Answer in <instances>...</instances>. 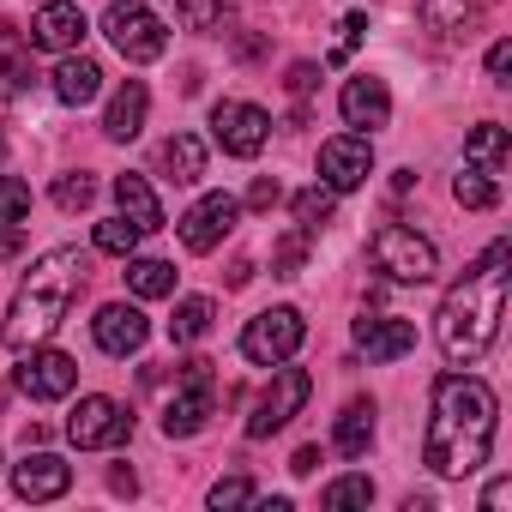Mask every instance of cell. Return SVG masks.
<instances>
[{
    "label": "cell",
    "instance_id": "obj_1",
    "mask_svg": "<svg viewBox=\"0 0 512 512\" xmlns=\"http://www.w3.org/2000/svg\"><path fill=\"white\" fill-rule=\"evenodd\" d=\"M494 422H500V398L488 380L476 374H440L434 380V416H428V440H422V464L434 476H476L494 452Z\"/></svg>",
    "mask_w": 512,
    "mask_h": 512
},
{
    "label": "cell",
    "instance_id": "obj_2",
    "mask_svg": "<svg viewBox=\"0 0 512 512\" xmlns=\"http://www.w3.org/2000/svg\"><path fill=\"white\" fill-rule=\"evenodd\" d=\"M506 284H512V241H488V253L476 266H464V278L446 290L434 332H440V350L452 368H470L494 350L500 314H506Z\"/></svg>",
    "mask_w": 512,
    "mask_h": 512
},
{
    "label": "cell",
    "instance_id": "obj_3",
    "mask_svg": "<svg viewBox=\"0 0 512 512\" xmlns=\"http://www.w3.org/2000/svg\"><path fill=\"white\" fill-rule=\"evenodd\" d=\"M85 272H91V253H79V247H49L43 260L25 272V284L13 290V308H7V326H0V338H7L13 356L43 344L67 320V308L85 290Z\"/></svg>",
    "mask_w": 512,
    "mask_h": 512
},
{
    "label": "cell",
    "instance_id": "obj_4",
    "mask_svg": "<svg viewBox=\"0 0 512 512\" xmlns=\"http://www.w3.org/2000/svg\"><path fill=\"white\" fill-rule=\"evenodd\" d=\"M368 260L386 284H434V272H440L434 241L416 235L410 223H380L374 241H368Z\"/></svg>",
    "mask_w": 512,
    "mask_h": 512
},
{
    "label": "cell",
    "instance_id": "obj_5",
    "mask_svg": "<svg viewBox=\"0 0 512 512\" xmlns=\"http://www.w3.org/2000/svg\"><path fill=\"white\" fill-rule=\"evenodd\" d=\"M103 37L115 43V55L121 61H133V67H145V61H157L163 49H169V25L145 7V0H109V13H103Z\"/></svg>",
    "mask_w": 512,
    "mask_h": 512
},
{
    "label": "cell",
    "instance_id": "obj_6",
    "mask_svg": "<svg viewBox=\"0 0 512 512\" xmlns=\"http://www.w3.org/2000/svg\"><path fill=\"white\" fill-rule=\"evenodd\" d=\"M211 410H217V380H211V362L193 356V362H181V374H175V398H169V410H163V434H169V440H193V434L211 422Z\"/></svg>",
    "mask_w": 512,
    "mask_h": 512
},
{
    "label": "cell",
    "instance_id": "obj_7",
    "mask_svg": "<svg viewBox=\"0 0 512 512\" xmlns=\"http://www.w3.org/2000/svg\"><path fill=\"white\" fill-rule=\"evenodd\" d=\"M302 338H308L302 308H266V314H253V320H247V332H241V356H247L253 368H278V362H290V356L302 350Z\"/></svg>",
    "mask_w": 512,
    "mask_h": 512
},
{
    "label": "cell",
    "instance_id": "obj_8",
    "mask_svg": "<svg viewBox=\"0 0 512 512\" xmlns=\"http://www.w3.org/2000/svg\"><path fill=\"white\" fill-rule=\"evenodd\" d=\"M127 434H133V410H127L121 398H103V392L79 398V404H73V416H67V440H73L79 452H103V446H121Z\"/></svg>",
    "mask_w": 512,
    "mask_h": 512
},
{
    "label": "cell",
    "instance_id": "obj_9",
    "mask_svg": "<svg viewBox=\"0 0 512 512\" xmlns=\"http://www.w3.org/2000/svg\"><path fill=\"white\" fill-rule=\"evenodd\" d=\"M13 386H19L31 404H55V398H67V392L79 386V362H73L67 350H43V344H31V350H19Z\"/></svg>",
    "mask_w": 512,
    "mask_h": 512
},
{
    "label": "cell",
    "instance_id": "obj_10",
    "mask_svg": "<svg viewBox=\"0 0 512 512\" xmlns=\"http://www.w3.org/2000/svg\"><path fill=\"white\" fill-rule=\"evenodd\" d=\"M308 392H314V380L302 374V368H272V386L260 392V404H253V416H247V440H272L302 404H308Z\"/></svg>",
    "mask_w": 512,
    "mask_h": 512
},
{
    "label": "cell",
    "instance_id": "obj_11",
    "mask_svg": "<svg viewBox=\"0 0 512 512\" xmlns=\"http://www.w3.org/2000/svg\"><path fill=\"white\" fill-rule=\"evenodd\" d=\"M211 139L229 157H260L266 139H272V115L260 103H217L211 109Z\"/></svg>",
    "mask_w": 512,
    "mask_h": 512
},
{
    "label": "cell",
    "instance_id": "obj_12",
    "mask_svg": "<svg viewBox=\"0 0 512 512\" xmlns=\"http://www.w3.org/2000/svg\"><path fill=\"white\" fill-rule=\"evenodd\" d=\"M368 175H374V139L368 133H338L320 145V181L332 193H356Z\"/></svg>",
    "mask_w": 512,
    "mask_h": 512
},
{
    "label": "cell",
    "instance_id": "obj_13",
    "mask_svg": "<svg viewBox=\"0 0 512 512\" xmlns=\"http://www.w3.org/2000/svg\"><path fill=\"white\" fill-rule=\"evenodd\" d=\"M235 217H241V199H229V193H205V199L187 205V217H181V247H187V253H211V247H223V235L235 229Z\"/></svg>",
    "mask_w": 512,
    "mask_h": 512
},
{
    "label": "cell",
    "instance_id": "obj_14",
    "mask_svg": "<svg viewBox=\"0 0 512 512\" xmlns=\"http://www.w3.org/2000/svg\"><path fill=\"white\" fill-rule=\"evenodd\" d=\"M91 338H97V350H103V356H133V350H145L151 320H145L133 302H109V308H97Z\"/></svg>",
    "mask_w": 512,
    "mask_h": 512
},
{
    "label": "cell",
    "instance_id": "obj_15",
    "mask_svg": "<svg viewBox=\"0 0 512 512\" xmlns=\"http://www.w3.org/2000/svg\"><path fill=\"white\" fill-rule=\"evenodd\" d=\"M13 488L19 500H61L73 488V464L61 452H25V464H13Z\"/></svg>",
    "mask_w": 512,
    "mask_h": 512
},
{
    "label": "cell",
    "instance_id": "obj_16",
    "mask_svg": "<svg viewBox=\"0 0 512 512\" xmlns=\"http://www.w3.org/2000/svg\"><path fill=\"white\" fill-rule=\"evenodd\" d=\"M85 13L73 7V0H49V7L31 19V49H49V55H73L85 43Z\"/></svg>",
    "mask_w": 512,
    "mask_h": 512
},
{
    "label": "cell",
    "instance_id": "obj_17",
    "mask_svg": "<svg viewBox=\"0 0 512 512\" xmlns=\"http://www.w3.org/2000/svg\"><path fill=\"white\" fill-rule=\"evenodd\" d=\"M338 115H344V127H362V133L386 127V121H392V91H386V79H374V73L350 79L344 97H338Z\"/></svg>",
    "mask_w": 512,
    "mask_h": 512
},
{
    "label": "cell",
    "instance_id": "obj_18",
    "mask_svg": "<svg viewBox=\"0 0 512 512\" xmlns=\"http://www.w3.org/2000/svg\"><path fill=\"white\" fill-rule=\"evenodd\" d=\"M356 344L368 350V362H398L416 350V326L398 314H362L356 320Z\"/></svg>",
    "mask_w": 512,
    "mask_h": 512
},
{
    "label": "cell",
    "instance_id": "obj_19",
    "mask_svg": "<svg viewBox=\"0 0 512 512\" xmlns=\"http://www.w3.org/2000/svg\"><path fill=\"white\" fill-rule=\"evenodd\" d=\"M145 115H151V91H145L139 79H127V85L109 97V109H103V133H109L115 145H127V139H139Z\"/></svg>",
    "mask_w": 512,
    "mask_h": 512
},
{
    "label": "cell",
    "instance_id": "obj_20",
    "mask_svg": "<svg viewBox=\"0 0 512 512\" xmlns=\"http://www.w3.org/2000/svg\"><path fill=\"white\" fill-rule=\"evenodd\" d=\"M157 175L175 181V187H193V181L205 175V145H199L193 133H169V139L157 145Z\"/></svg>",
    "mask_w": 512,
    "mask_h": 512
},
{
    "label": "cell",
    "instance_id": "obj_21",
    "mask_svg": "<svg viewBox=\"0 0 512 512\" xmlns=\"http://www.w3.org/2000/svg\"><path fill=\"white\" fill-rule=\"evenodd\" d=\"M97 91H103V67H97V61H85L79 49H73V55H61V67H55V97H61L67 109H85Z\"/></svg>",
    "mask_w": 512,
    "mask_h": 512
},
{
    "label": "cell",
    "instance_id": "obj_22",
    "mask_svg": "<svg viewBox=\"0 0 512 512\" xmlns=\"http://www.w3.org/2000/svg\"><path fill=\"white\" fill-rule=\"evenodd\" d=\"M115 205H121V217H127L139 235L163 229V205H157V193H151L145 175H115Z\"/></svg>",
    "mask_w": 512,
    "mask_h": 512
},
{
    "label": "cell",
    "instance_id": "obj_23",
    "mask_svg": "<svg viewBox=\"0 0 512 512\" xmlns=\"http://www.w3.org/2000/svg\"><path fill=\"white\" fill-rule=\"evenodd\" d=\"M332 446H338L344 458H368V446H374V404H368V398L344 404V416H338V428H332Z\"/></svg>",
    "mask_w": 512,
    "mask_h": 512
},
{
    "label": "cell",
    "instance_id": "obj_24",
    "mask_svg": "<svg viewBox=\"0 0 512 512\" xmlns=\"http://www.w3.org/2000/svg\"><path fill=\"white\" fill-rule=\"evenodd\" d=\"M31 43L19 37V31H7L0 25V97H19V91H31Z\"/></svg>",
    "mask_w": 512,
    "mask_h": 512
},
{
    "label": "cell",
    "instance_id": "obj_25",
    "mask_svg": "<svg viewBox=\"0 0 512 512\" xmlns=\"http://www.w3.org/2000/svg\"><path fill=\"white\" fill-rule=\"evenodd\" d=\"M416 13L434 37H464L482 13V0H416Z\"/></svg>",
    "mask_w": 512,
    "mask_h": 512
},
{
    "label": "cell",
    "instance_id": "obj_26",
    "mask_svg": "<svg viewBox=\"0 0 512 512\" xmlns=\"http://www.w3.org/2000/svg\"><path fill=\"white\" fill-rule=\"evenodd\" d=\"M127 290L139 302H163V296H175V266L169 260H133L127 253Z\"/></svg>",
    "mask_w": 512,
    "mask_h": 512
},
{
    "label": "cell",
    "instance_id": "obj_27",
    "mask_svg": "<svg viewBox=\"0 0 512 512\" xmlns=\"http://www.w3.org/2000/svg\"><path fill=\"white\" fill-rule=\"evenodd\" d=\"M464 163L482 169V175H500V169H506V127H500V121H482V127L464 139Z\"/></svg>",
    "mask_w": 512,
    "mask_h": 512
},
{
    "label": "cell",
    "instance_id": "obj_28",
    "mask_svg": "<svg viewBox=\"0 0 512 512\" xmlns=\"http://www.w3.org/2000/svg\"><path fill=\"white\" fill-rule=\"evenodd\" d=\"M211 320H217V308H211L205 296H187V302H175V320H169V338H175V344H199V338L211 332Z\"/></svg>",
    "mask_w": 512,
    "mask_h": 512
},
{
    "label": "cell",
    "instance_id": "obj_29",
    "mask_svg": "<svg viewBox=\"0 0 512 512\" xmlns=\"http://www.w3.org/2000/svg\"><path fill=\"white\" fill-rule=\"evenodd\" d=\"M332 211H338V193H332L326 181H314V187H302V193H296V229H308V235H314V229H326V223H332Z\"/></svg>",
    "mask_w": 512,
    "mask_h": 512
},
{
    "label": "cell",
    "instance_id": "obj_30",
    "mask_svg": "<svg viewBox=\"0 0 512 512\" xmlns=\"http://www.w3.org/2000/svg\"><path fill=\"white\" fill-rule=\"evenodd\" d=\"M175 19L187 31H223L235 19V0H175Z\"/></svg>",
    "mask_w": 512,
    "mask_h": 512
},
{
    "label": "cell",
    "instance_id": "obj_31",
    "mask_svg": "<svg viewBox=\"0 0 512 512\" xmlns=\"http://www.w3.org/2000/svg\"><path fill=\"white\" fill-rule=\"evenodd\" d=\"M452 199H458L464 211H488V205H500V187H494V175H482V169L464 163V175L452 181Z\"/></svg>",
    "mask_w": 512,
    "mask_h": 512
},
{
    "label": "cell",
    "instance_id": "obj_32",
    "mask_svg": "<svg viewBox=\"0 0 512 512\" xmlns=\"http://www.w3.org/2000/svg\"><path fill=\"white\" fill-rule=\"evenodd\" d=\"M368 500H374V482H368V476H338V482H326V488H320V506H326V512L368 506Z\"/></svg>",
    "mask_w": 512,
    "mask_h": 512
},
{
    "label": "cell",
    "instance_id": "obj_33",
    "mask_svg": "<svg viewBox=\"0 0 512 512\" xmlns=\"http://www.w3.org/2000/svg\"><path fill=\"white\" fill-rule=\"evenodd\" d=\"M97 247H103V253H121V260H127V253L139 247V229H133L127 217H103V223H97Z\"/></svg>",
    "mask_w": 512,
    "mask_h": 512
},
{
    "label": "cell",
    "instance_id": "obj_34",
    "mask_svg": "<svg viewBox=\"0 0 512 512\" xmlns=\"http://www.w3.org/2000/svg\"><path fill=\"white\" fill-rule=\"evenodd\" d=\"M302 260H308V229H290V235L278 241V253H272V272H278V278H296Z\"/></svg>",
    "mask_w": 512,
    "mask_h": 512
},
{
    "label": "cell",
    "instance_id": "obj_35",
    "mask_svg": "<svg viewBox=\"0 0 512 512\" xmlns=\"http://www.w3.org/2000/svg\"><path fill=\"white\" fill-rule=\"evenodd\" d=\"M25 211H31V187H25L19 175H0V229L19 223Z\"/></svg>",
    "mask_w": 512,
    "mask_h": 512
},
{
    "label": "cell",
    "instance_id": "obj_36",
    "mask_svg": "<svg viewBox=\"0 0 512 512\" xmlns=\"http://www.w3.org/2000/svg\"><path fill=\"white\" fill-rule=\"evenodd\" d=\"M211 512H223V506H253V500H260V494H253V482L247 476H223V482H211Z\"/></svg>",
    "mask_w": 512,
    "mask_h": 512
},
{
    "label": "cell",
    "instance_id": "obj_37",
    "mask_svg": "<svg viewBox=\"0 0 512 512\" xmlns=\"http://www.w3.org/2000/svg\"><path fill=\"white\" fill-rule=\"evenodd\" d=\"M91 199H97V181H91V175H61V181H55V205H61V211H85Z\"/></svg>",
    "mask_w": 512,
    "mask_h": 512
},
{
    "label": "cell",
    "instance_id": "obj_38",
    "mask_svg": "<svg viewBox=\"0 0 512 512\" xmlns=\"http://www.w3.org/2000/svg\"><path fill=\"white\" fill-rule=\"evenodd\" d=\"M362 37H368V19H362V13H344V19H338V37H332V67L350 61Z\"/></svg>",
    "mask_w": 512,
    "mask_h": 512
},
{
    "label": "cell",
    "instance_id": "obj_39",
    "mask_svg": "<svg viewBox=\"0 0 512 512\" xmlns=\"http://www.w3.org/2000/svg\"><path fill=\"white\" fill-rule=\"evenodd\" d=\"M488 79H494V85H512V43H506V37L488 49Z\"/></svg>",
    "mask_w": 512,
    "mask_h": 512
},
{
    "label": "cell",
    "instance_id": "obj_40",
    "mask_svg": "<svg viewBox=\"0 0 512 512\" xmlns=\"http://www.w3.org/2000/svg\"><path fill=\"white\" fill-rule=\"evenodd\" d=\"M278 199H284V187H278L272 175H260V181H253V187H247V205H253V211H272Z\"/></svg>",
    "mask_w": 512,
    "mask_h": 512
},
{
    "label": "cell",
    "instance_id": "obj_41",
    "mask_svg": "<svg viewBox=\"0 0 512 512\" xmlns=\"http://www.w3.org/2000/svg\"><path fill=\"white\" fill-rule=\"evenodd\" d=\"M506 500H512V482H506V476H494V482L482 488V512H506Z\"/></svg>",
    "mask_w": 512,
    "mask_h": 512
},
{
    "label": "cell",
    "instance_id": "obj_42",
    "mask_svg": "<svg viewBox=\"0 0 512 512\" xmlns=\"http://www.w3.org/2000/svg\"><path fill=\"white\" fill-rule=\"evenodd\" d=\"M314 79H320V73H314L308 61H296V67H290V91H296V97H308V91H314Z\"/></svg>",
    "mask_w": 512,
    "mask_h": 512
},
{
    "label": "cell",
    "instance_id": "obj_43",
    "mask_svg": "<svg viewBox=\"0 0 512 512\" xmlns=\"http://www.w3.org/2000/svg\"><path fill=\"white\" fill-rule=\"evenodd\" d=\"M290 470H296V476H314V470H320V446H302V452L290 458Z\"/></svg>",
    "mask_w": 512,
    "mask_h": 512
},
{
    "label": "cell",
    "instance_id": "obj_44",
    "mask_svg": "<svg viewBox=\"0 0 512 512\" xmlns=\"http://www.w3.org/2000/svg\"><path fill=\"white\" fill-rule=\"evenodd\" d=\"M19 247H25V241H19V223H7V229H0V260H13Z\"/></svg>",
    "mask_w": 512,
    "mask_h": 512
},
{
    "label": "cell",
    "instance_id": "obj_45",
    "mask_svg": "<svg viewBox=\"0 0 512 512\" xmlns=\"http://www.w3.org/2000/svg\"><path fill=\"white\" fill-rule=\"evenodd\" d=\"M109 488H115V494H139V476H133V470H127V464H121V470H115V476H109Z\"/></svg>",
    "mask_w": 512,
    "mask_h": 512
}]
</instances>
